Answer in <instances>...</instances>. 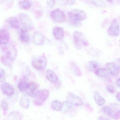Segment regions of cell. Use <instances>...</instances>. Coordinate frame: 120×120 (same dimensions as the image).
<instances>
[{"label": "cell", "instance_id": "obj_33", "mask_svg": "<svg viewBox=\"0 0 120 120\" xmlns=\"http://www.w3.org/2000/svg\"><path fill=\"white\" fill-rule=\"evenodd\" d=\"M106 88L107 91L110 93H113L115 92L114 87L111 85H107L106 86Z\"/></svg>", "mask_w": 120, "mask_h": 120}, {"label": "cell", "instance_id": "obj_16", "mask_svg": "<svg viewBox=\"0 0 120 120\" xmlns=\"http://www.w3.org/2000/svg\"><path fill=\"white\" fill-rule=\"evenodd\" d=\"M53 34L57 40H62L64 37V31L63 28L60 27H55L53 30Z\"/></svg>", "mask_w": 120, "mask_h": 120}, {"label": "cell", "instance_id": "obj_10", "mask_svg": "<svg viewBox=\"0 0 120 120\" xmlns=\"http://www.w3.org/2000/svg\"><path fill=\"white\" fill-rule=\"evenodd\" d=\"M0 88L2 93L8 96H11L14 93L15 89L14 87L8 82H3L0 85Z\"/></svg>", "mask_w": 120, "mask_h": 120}, {"label": "cell", "instance_id": "obj_34", "mask_svg": "<svg viewBox=\"0 0 120 120\" xmlns=\"http://www.w3.org/2000/svg\"><path fill=\"white\" fill-rule=\"evenodd\" d=\"M112 107L114 108V110H116V111L120 113V105L119 104H114L112 105Z\"/></svg>", "mask_w": 120, "mask_h": 120}, {"label": "cell", "instance_id": "obj_4", "mask_svg": "<svg viewBox=\"0 0 120 120\" xmlns=\"http://www.w3.org/2000/svg\"><path fill=\"white\" fill-rule=\"evenodd\" d=\"M73 42L77 48L80 49L83 46H87L89 43L84 35L80 32L75 31L73 33Z\"/></svg>", "mask_w": 120, "mask_h": 120}, {"label": "cell", "instance_id": "obj_11", "mask_svg": "<svg viewBox=\"0 0 120 120\" xmlns=\"http://www.w3.org/2000/svg\"><path fill=\"white\" fill-rule=\"evenodd\" d=\"M101 111L114 120H118L120 118V113L115 111L109 106H104L102 108Z\"/></svg>", "mask_w": 120, "mask_h": 120}, {"label": "cell", "instance_id": "obj_26", "mask_svg": "<svg viewBox=\"0 0 120 120\" xmlns=\"http://www.w3.org/2000/svg\"><path fill=\"white\" fill-rule=\"evenodd\" d=\"M19 4L21 8L25 10L30 9L32 5L31 2L29 0L20 1Z\"/></svg>", "mask_w": 120, "mask_h": 120}, {"label": "cell", "instance_id": "obj_3", "mask_svg": "<svg viewBox=\"0 0 120 120\" xmlns=\"http://www.w3.org/2000/svg\"><path fill=\"white\" fill-rule=\"evenodd\" d=\"M50 92L46 89H39L37 91L34 97V103L37 106H41L49 97Z\"/></svg>", "mask_w": 120, "mask_h": 120}, {"label": "cell", "instance_id": "obj_31", "mask_svg": "<svg viewBox=\"0 0 120 120\" xmlns=\"http://www.w3.org/2000/svg\"><path fill=\"white\" fill-rule=\"evenodd\" d=\"M1 107L2 110L6 112L8 109V104L6 101L3 100L1 102Z\"/></svg>", "mask_w": 120, "mask_h": 120}, {"label": "cell", "instance_id": "obj_5", "mask_svg": "<svg viewBox=\"0 0 120 120\" xmlns=\"http://www.w3.org/2000/svg\"><path fill=\"white\" fill-rule=\"evenodd\" d=\"M34 67L38 70L44 69L48 63V60L45 56L42 55L34 58L32 62Z\"/></svg>", "mask_w": 120, "mask_h": 120}, {"label": "cell", "instance_id": "obj_6", "mask_svg": "<svg viewBox=\"0 0 120 120\" xmlns=\"http://www.w3.org/2000/svg\"><path fill=\"white\" fill-rule=\"evenodd\" d=\"M50 16L52 20L55 22L62 23L65 20V13L60 8H56L52 11L50 13Z\"/></svg>", "mask_w": 120, "mask_h": 120}, {"label": "cell", "instance_id": "obj_2", "mask_svg": "<svg viewBox=\"0 0 120 120\" xmlns=\"http://www.w3.org/2000/svg\"><path fill=\"white\" fill-rule=\"evenodd\" d=\"M70 22L73 25H78L81 21L87 18V14L84 11L80 9H74L68 12Z\"/></svg>", "mask_w": 120, "mask_h": 120}, {"label": "cell", "instance_id": "obj_22", "mask_svg": "<svg viewBox=\"0 0 120 120\" xmlns=\"http://www.w3.org/2000/svg\"><path fill=\"white\" fill-rule=\"evenodd\" d=\"M94 97V101L98 106H102L105 104V100L101 96H100L98 92H95Z\"/></svg>", "mask_w": 120, "mask_h": 120}, {"label": "cell", "instance_id": "obj_13", "mask_svg": "<svg viewBox=\"0 0 120 120\" xmlns=\"http://www.w3.org/2000/svg\"><path fill=\"white\" fill-rule=\"evenodd\" d=\"M10 39V35L8 30L5 29H0V44H7Z\"/></svg>", "mask_w": 120, "mask_h": 120}, {"label": "cell", "instance_id": "obj_39", "mask_svg": "<svg viewBox=\"0 0 120 120\" xmlns=\"http://www.w3.org/2000/svg\"><path fill=\"white\" fill-rule=\"evenodd\" d=\"M117 61L118 64V67L120 70V58H118L117 60Z\"/></svg>", "mask_w": 120, "mask_h": 120}, {"label": "cell", "instance_id": "obj_24", "mask_svg": "<svg viewBox=\"0 0 120 120\" xmlns=\"http://www.w3.org/2000/svg\"><path fill=\"white\" fill-rule=\"evenodd\" d=\"M29 83L26 77H24L20 80L18 85V88L19 91L21 92L25 91L27 86Z\"/></svg>", "mask_w": 120, "mask_h": 120}, {"label": "cell", "instance_id": "obj_23", "mask_svg": "<svg viewBox=\"0 0 120 120\" xmlns=\"http://www.w3.org/2000/svg\"><path fill=\"white\" fill-rule=\"evenodd\" d=\"M19 103L20 105L22 107L26 109L29 108L30 105V101L29 99L25 96L21 97L20 99Z\"/></svg>", "mask_w": 120, "mask_h": 120}, {"label": "cell", "instance_id": "obj_20", "mask_svg": "<svg viewBox=\"0 0 120 120\" xmlns=\"http://www.w3.org/2000/svg\"><path fill=\"white\" fill-rule=\"evenodd\" d=\"M23 116L19 111H13L9 114L8 120H22Z\"/></svg>", "mask_w": 120, "mask_h": 120}, {"label": "cell", "instance_id": "obj_21", "mask_svg": "<svg viewBox=\"0 0 120 120\" xmlns=\"http://www.w3.org/2000/svg\"><path fill=\"white\" fill-rule=\"evenodd\" d=\"M98 77L101 78L107 77L109 76V73L106 68H99L95 72Z\"/></svg>", "mask_w": 120, "mask_h": 120}, {"label": "cell", "instance_id": "obj_1", "mask_svg": "<svg viewBox=\"0 0 120 120\" xmlns=\"http://www.w3.org/2000/svg\"><path fill=\"white\" fill-rule=\"evenodd\" d=\"M3 50L4 55L1 58V62L6 65H10L17 56V50L13 46H8Z\"/></svg>", "mask_w": 120, "mask_h": 120}, {"label": "cell", "instance_id": "obj_12", "mask_svg": "<svg viewBox=\"0 0 120 120\" xmlns=\"http://www.w3.org/2000/svg\"><path fill=\"white\" fill-rule=\"evenodd\" d=\"M38 87V84L37 83L34 82H30L27 85L25 91L29 96L34 97L36 92V90Z\"/></svg>", "mask_w": 120, "mask_h": 120}, {"label": "cell", "instance_id": "obj_35", "mask_svg": "<svg viewBox=\"0 0 120 120\" xmlns=\"http://www.w3.org/2000/svg\"><path fill=\"white\" fill-rule=\"evenodd\" d=\"M55 1L54 0H50L47 1L48 6L50 7H52L55 4Z\"/></svg>", "mask_w": 120, "mask_h": 120}, {"label": "cell", "instance_id": "obj_32", "mask_svg": "<svg viewBox=\"0 0 120 120\" xmlns=\"http://www.w3.org/2000/svg\"><path fill=\"white\" fill-rule=\"evenodd\" d=\"M92 1L96 5L103 7H104L105 5L104 2H103L102 1L93 0Z\"/></svg>", "mask_w": 120, "mask_h": 120}, {"label": "cell", "instance_id": "obj_38", "mask_svg": "<svg viewBox=\"0 0 120 120\" xmlns=\"http://www.w3.org/2000/svg\"><path fill=\"white\" fill-rule=\"evenodd\" d=\"M116 98L117 100L120 102V93H118L116 95Z\"/></svg>", "mask_w": 120, "mask_h": 120}, {"label": "cell", "instance_id": "obj_7", "mask_svg": "<svg viewBox=\"0 0 120 120\" xmlns=\"http://www.w3.org/2000/svg\"><path fill=\"white\" fill-rule=\"evenodd\" d=\"M66 98L67 101L72 106L79 107L83 105V101L82 99L72 92H68L66 96Z\"/></svg>", "mask_w": 120, "mask_h": 120}, {"label": "cell", "instance_id": "obj_8", "mask_svg": "<svg viewBox=\"0 0 120 120\" xmlns=\"http://www.w3.org/2000/svg\"><path fill=\"white\" fill-rule=\"evenodd\" d=\"M20 20L23 28L31 30L34 27L33 22L30 17L26 14L22 13L20 15Z\"/></svg>", "mask_w": 120, "mask_h": 120}, {"label": "cell", "instance_id": "obj_29", "mask_svg": "<svg viewBox=\"0 0 120 120\" xmlns=\"http://www.w3.org/2000/svg\"><path fill=\"white\" fill-rule=\"evenodd\" d=\"M71 70L76 75L80 76L82 75L81 70L75 63L72 62L71 64Z\"/></svg>", "mask_w": 120, "mask_h": 120}, {"label": "cell", "instance_id": "obj_15", "mask_svg": "<svg viewBox=\"0 0 120 120\" xmlns=\"http://www.w3.org/2000/svg\"><path fill=\"white\" fill-rule=\"evenodd\" d=\"M44 39L45 37L41 32L36 31L33 35V42L37 45H42L44 42Z\"/></svg>", "mask_w": 120, "mask_h": 120}, {"label": "cell", "instance_id": "obj_27", "mask_svg": "<svg viewBox=\"0 0 120 120\" xmlns=\"http://www.w3.org/2000/svg\"><path fill=\"white\" fill-rule=\"evenodd\" d=\"M73 106L68 101H64L62 105L61 110L62 112L66 113Z\"/></svg>", "mask_w": 120, "mask_h": 120}, {"label": "cell", "instance_id": "obj_14", "mask_svg": "<svg viewBox=\"0 0 120 120\" xmlns=\"http://www.w3.org/2000/svg\"><path fill=\"white\" fill-rule=\"evenodd\" d=\"M106 69L113 76H117L120 72V70L117 65L113 62L108 63L105 66Z\"/></svg>", "mask_w": 120, "mask_h": 120}, {"label": "cell", "instance_id": "obj_19", "mask_svg": "<svg viewBox=\"0 0 120 120\" xmlns=\"http://www.w3.org/2000/svg\"><path fill=\"white\" fill-rule=\"evenodd\" d=\"M8 22L11 27L15 29H18L20 27L19 20L15 17H11L8 19Z\"/></svg>", "mask_w": 120, "mask_h": 120}, {"label": "cell", "instance_id": "obj_30", "mask_svg": "<svg viewBox=\"0 0 120 120\" xmlns=\"http://www.w3.org/2000/svg\"><path fill=\"white\" fill-rule=\"evenodd\" d=\"M5 80V73L3 69L0 68V83L4 82Z\"/></svg>", "mask_w": 120, "mask_h": 120}, {"label": "cell", "instance_id": "obj_18", "mask_svg": "<svg viewBox=\"0 0 120 120\" xmlns=\"http://www.w3.org/2000/svg\"><path fill=\"white\" fill-rule=\"evenodd\" d=\"M28 30L23 28L20 30L19 34V38L21 41L24 43L29 42L30 39Z\"/></svg>", "mask_w": 120, "mask_h": 120}, {"label": "cell", "instance_id": "obj_36", "mask_svg": "<svg viewBox=\"0 0 120 120\" xmlns=\"http://www.w3.org/2000/svg\"><path fill=\"white\" fill-rule=\"evenodd\" d=\"M98 120H110L107 119V118H106L104 117L103 116H101L98 117Z\"/></svg>", "mask_w": 120, "mask_h": 120}, {"label": "cell", "instance_id": "obj_25", "mask_svg": "<svg viewBox=\"0 0 120 120\" xmlns=\"http://www.w3.org/2000/svg\"><path fill=\"white\" fill-rule=\"evenodd\" d=\"M100 65L99 63L95 61H89L87 65V68L90 71L93 72L96 71L99 68Z\"/></svg>", "mask_w": 120, "mask_h": 120}, {"label": "cell", "instance_id": "obj_28", "mask_svg": "<svg viewBox=\"0 0 120 120\" xmlns=\"http://www.w3.org/2000/svg\"><path fill=\"white\" fill-rule=\"evenodd\" d=\"M51 106L54 110L59 111L61 109L62 104L61 102L58 100H54L52 101Z\"/></svg>", "mask_w": 120, "mask_h": 120}, {"label": "cell", "instance_id": "obj_9", "mask_svg": "<svg viewBox=\"0 0 120 120\" xmlns=\"http://www.w3.org/2000/svg\"><path fill=\"white\" fill-rule=\"evenodd\" d=\"M108 32L109 34L112 36H117L119 35L120 33V25L116 19H113L112 21Z\"/></svg>", "mask_w": 120, "mask_h": 120}, {"label": "cell", "instance_id": "obj_37", "mask_svg": "<svg viewBox=\"0 0 120 120\" xmlns=\"http://www.w3.org/2000/svg\"><path fill=\"white\" fill-rule=\"evenodd\" d=\"M116 84L117 86L120 88V77L117 80L116 82Z\"/></svg>", "mask_w": 120, "mask_h": 120}, {"label": "cell", "instance_id": "obj_17", "mask_svg": "<svg viewBox=\"0 0 120 120\" xmlns=\"http://www.w3.org/2000/svg\"><path fill=\"white\" fill-rule=\"evenodd\" d=\"M46 76L47 79L52 83H56L58 80L57 75L52 70L48 69L46 72Z\"/></svg>", "mask_w": 120, "mask_h": 120}]
</instances>
